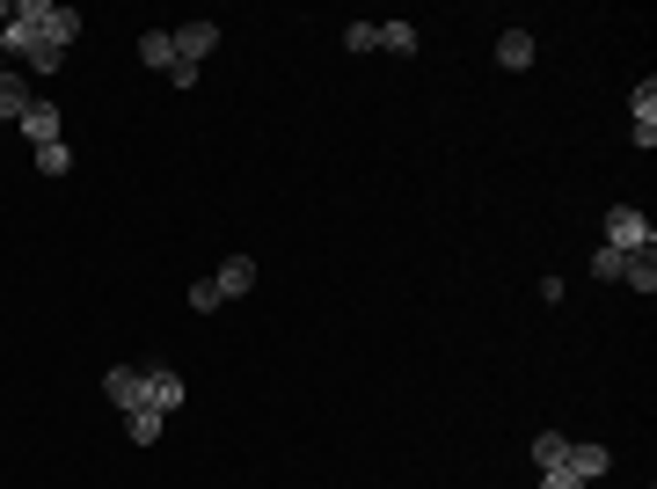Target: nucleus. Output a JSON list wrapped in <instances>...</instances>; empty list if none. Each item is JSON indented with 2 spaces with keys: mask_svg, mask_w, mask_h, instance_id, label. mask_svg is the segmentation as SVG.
I'll list each match as a JSON object with an SVG mask.
<instances>
[{
  "mask_svg": "<svg viewBox=\"0 0 657 489\" xmlns=\"http://www.w3.org/2000/svg\"><path fill=\"white\" fill-rule=\"evenodd\" d=\"M15 23H29L51 51H66L81 37V8H66V0H15Z\"/></svg>",
  "mask_w": 657,
  "mask_h": 489,
  "instance_id": "nucleus-1",
  "label": "nucleus"
},
{
  "mask_svg": "<svg viewBox=\"0 0 657 489\" xmlns=\"http://www.w3.org/2000/svg\"><path fill=\"white\" fill-rule=\"evenodd\" d=\"M0 59H23L29 74H59V66H66V51H51L45 37H37L29 23H15V15H8V29H0Z\"/></svg>",
  "mask_w": 657,
  "mask_h": 489,
  "instance_id": "nucleus-2",
  "label": "nucleus"
},
{
  "mask_svg": "<svg viewBox=\"0 0 657 489\" xmlns=\"http://www.w3.org/2000/svg\"><path fill=\"white\" fill-rule=\"evenodd\" d=\"M607 248H621V256H650L657 248V227L635 212V205H607Z\"/></svg>",
  "mask_w": 657,
  "mask_h": 489,
  "instance_id": "nucleus-3",
  "label": "nucleus"
},
{
  "mask_svg": "<svg viewBox=\"0 0 657 489\" xmlns=\"http://www.w3.org/2000/svg\"><path fill=\"white\" fill-rule=\"evenodd\" d=\"M169 45H175V59H183V66H205V59L219 51V23H175Z\"/></svg>",
  "mask_w": 657,
  "mask_h": 489,
  "instance_id": "nucleus-4",
  "label": "nucleus"
},
{
  "mask_svg": "<svg viewBox=\"0 0 657 489\" xmlns=\"http://www.w3.org/2000/svg\"><path fill=\"white\" fill-rule=\"evenodd\" d=\"M102 394H110L124 416L146 409V366H110V372H102Z\"/></svg>",
  "mask_w": 657,
  "mask_h": 489,
  "instance_id": "nucleus-5",
  "label": "nucleus"
},
{
  "mask_svg": "<svg viewBox=\"0 0 657 489\" xmlns=\"http://www.w3.org/2000/svg\"><path fill=\"white\" fill-rule=\"evenodd\" d=\"M183 402H191V388H183V380H175L169 366H146V409L175 416V409H183Z\"/></svg>",
  "mask_w": 657,
  "mask_h": 489,
  "instance_id": "nucleus-6",
  "label": "nucleus"
},
{
  "mask_svg": "<svg viewBox=\"0 0 657 489\" xmlns=\"http://www.w3.org/2000/svg\"><path fill=\"white\" fill-rule=\"evenodd\" d=\"M212 285H219V299H242V293H256V256H227Z\"/></svg>",
  "mask_w": 657,
  "mask_h": 489,
  "instance_id": "nucleus-7",
  "label": "nucleus"
},
{
  "mask_svg": "<svg viewBox=\"0 0 657 489\" xmlns=\"http://www.w3.org/2000/svg\"><path fill=\"white\" fill-rule=\"evenodd\" d=\"M607 467H613V453H607V445H592V439H584V445H570V475H577V482H599Z\"/></svg>",
  "mask_w": 657,
  "mask_h": 489,
  "instance_id": "nucleus-8",
  "label": "nucleus"
},
{
  "mask_svg": "<svg viewBox=\"0 0 657 489\" xmlns=\"http://www.w3.org/2000/svg\"><path fill=\"white\" fill-rule=\"evenodd\" d=\"M23 132L37 139V147H51V139H59V102H45V96H37V102L23 110Z\"/></svg>",
  "mask_w": 657,
  "mask_h": 489,
  "instance_id": "nucleus-9",
  "label": "nucleus"
},
{
  "mask_svg": "<svg viewBox=\"0 0 657 489\" xmlns=\"http://www.w3.org/2000/svg\"><path fill=\"white\" fill-rule=\"evenodd\" d=\"M497 66L526 74V66H534V37H526V29H504V37H497Z\"/></svg>",
  "mask_w": 657,
  "mask_h": 489,
  "instance_id": "nucleus-10",
  "label": "nucleus"
},
{
  "mask_svg": "<svg viewBox=\"0 0 657 489\" xmlns=\"http://www.w3.org/2000/svg\"><path fill=\"white\" fill-rule=\"evenodd\" d=\"M139 66H154V74H169V66H175L169 29H146V37H139Z\"/></svg>",
  "mask_w": 657,
  "mask_h": 489,
  "instance_id": "nucleus-11",
  "label": "nucleus"
},
{
  "mask_svg": "<svg viewBox=\"0 0 657 489\" xmlns=\"http://www.w3.org/2000/svg\"><path fill=\"white\" fill-rule=\"evenodd\" d=\"M161 431H169V416H161V409H132V416H124V439H132V445H154Z\"/></svg>",
  "mask_w": 657,
  "mask_h": 489,
  "instance_id": "nucleus-12",
  "label": "nucleus"
},
{
  "mask_svg": "<svg viewBox=\"0 0 657 489\" xmlns=\"http://www.w3.org/2000/svg\"><path fill=\"white\" fill-rule=\"evenodd\" d=\"M621 285L650 299V293H657V264H650V256H629V264H621Z\"/></svg>",
  "mask_w": 657,
  "mask_h": 489,
  "instance_id": "nucleus-13",
  "label": "nucleus"
},
{
  "mask_svg": "<svg viewBox=\"0 0 657 489\" xmlns=\"http://www.w3.org/2000/svg\"><path fill=\"white\" fill-rule=\"evenodd\" d=\"M570 461V439H562V431H540L534 439V467H562Z\"/></svg>",
  "mask_w": 657,
  "mask_h": 489,
  "instance_id": "nucleus-14",
  "label": "nucleus"
},
{
  "mask_svg": "<svg viewBox=\"0 0 657 489\" xmlns=\"http://www.w3.org/2000/svg\"><path fill=\"white\" fill-rule=\"evenodd\" d=\"M621 264H629V256L599 242V256H592V278H599V285H621Z\"/></svg>",
  "mask_w": 657,
  "mask_h": 489,
  "instance_id": "nucleus-15",
  "label": "nucleus"
},
{
  "mask_svg": "<svg viewBox=\"0 0 657 489\" xmlns=\"http://www.w3.org/2000/svg\"><path fill=\"white\" fill-rule=\"evenodd\" d=\"M380 51H402V59H410L416 51V23H380Z\"/></svg>",
  "mask_w": 657,
  "mask_h": 489,
  "instance_id": "nucleus-16",
  "label": "nucleus"
},
{
  "mask_svg": "<svg viewBox=\"0 0 657 489\" xmlns=\"http://www.w3.org/2000/svg\"><path fill=\"white\" fill-rule=\"evenodd\" d=\"M629 118H635V124L657 118V81H635V88H629Z\"/></svg>",
  "mask_w": 657,
  "mask_h": 489,
  "instance_id": "nucleus-17",
  "label": "nucleus"
},
{
  "mask_svg": "<svg viewBox=\"0 0 657 489\" xmlns=\"http://www.w3.org/2000/svg\"><path fill=\"white\" fill-rule=\"evenodd\" d=\"M37 169H45V175H66V169H73V147H66V139H51V147H37Z\"/></svg>",
  "mask_w": 657,
  "mask_h": 489,
  "instance_id": "nucleus-18",
  "label": "nucleus"
},
{
  "mask_svg": "<svg viewBox=\"0 0 657 489\" xmlns=\"http://www.w3.org/2000/svg\"><path fill=\"white\" fill-rule=\"evenodd\" d=\"M343 45H351V59H358V51H380V23H351Z\"/></svg>",
  "mask_w": 657,
  "mask_h": 489,
  "instance_id": "nucleus-19",
  "label": "nucleus"
},
{
  "mask_svg": "<svg viewBox=\"0 0 657 489\" xmlns=\"http://www.w3.org/2000/svg\"><path fill=\"white\" fill-rule=\"evenodd\" d=\"M191 307H197V315H212V307H227V299H219L212 278H197V285H191Z\"/></svg>",
  "mask_w": 657,
  "mask_h": 489,
  "instance_id": "nucleus-20",
  "label": "nucleus"
},
{
  "mask_svg": "<svg viewBox=\"0 0 657 489\" xmlns=\"http://www.w3.org/2000/svg\"><path fill=\"white\" fill-rule=\"evenodd\" d=\"M570 445H577V439H570ZM540 489H584V482L570 475V461H562V467H540Z\"/></svg>",
  "mask_w": 657,
  "mask_h": 489,
  "instance_id": "nucleus-21",
  "label": "nucleus"
},
{
  "mask_svg": "<svg viewBox=\"0 0 657 489\" xmlns=\"http://www.w3.org/2000/svg\"><path fill=\"white\" fill-rule=\"evenodd\" d=\"M0 132H8V124H0Z\"/></svg>",
  "mask_w": 657,
  "mask_h": 489,
  "instance_id": "nucleus-22",
  "label": "nucleus"
}]
</instances>
